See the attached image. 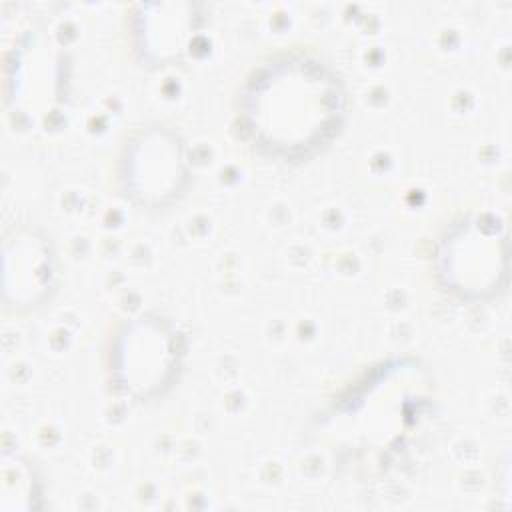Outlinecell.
Masks as SVG:
<instances>
[{"instance_id": "obj_4", "label": "cell", "mask_w": 512, "mask_h": 512, "mask_svg": "<svg viewBox=\"0 0 512 512\" xmlns=\"http://www.w3.org/2000/svg\"><path fill=\"white\" fill-rule=\"evenodd\" d=\"M124 196L144 208L160 210L178 202L190 184V156L184 138L172 126L152 122L128 134L118 164Z\"/></svg>"}, {"instance_id": "obj_7", "label": "cell", "mask_w": 512, "mask_h": 512, "mask_svg": "<svg viewBox=\"0 0 512 512\" xmlns=\"http://www.w3.org/2000/svg\"><path fill=\"white\" fill-rule=\"evenodd\" d=\"M2 474L14 478L16 482H2V508L4 510H28L36 508L38 498V478L34 474V468L30 462H26L22 456L14 454V460L10 462V454L4 452L2 456Z\"/></svg>"}, {"instance_id": "obj_1", "label": "cell", "mask_w": 512, "mask_h": 512, "mask_svg": "<svg viewBox=\"0 0 512 512\" xmlns=\"http://www.w3.org/2000/svg\"><path fill=\"white\" fill-rule=\"evenodd\" d=\"M236 114L242 136L260 156L300 164L338 138L348 116V92L326 60L290 50L248 72Z\"/></svg>"}, {"instance_id": "obj_5", "label": "cell", "mask_w": 512, "mask_h": 512, "mask_svg": "<svg viewBox=\"0 0 512 512\" xmlns=\"http://www.w3.org/2000/svg\"><path fill=\"white\" fill-rule=\"evenodd\" d=\"M56 252L44 230L14 226L4 234V306L28 312L50 298L56 286Z\"/></svg>"}, {"instance_id": "obj_2", "label": "cell", "mask_w": 512, "mask_h": 512, "mask_svg": "<svg viewBox=\"0 0 512 512\" xmlns=\"http://www.w3.org/2000/svg\"><path fill=\"white\" fill-rule=\"evenodd\" d=\"M508 232L494 214H470L438 238L434 274L438 284L466 302L494 298L506 286Z\"/></svg>"}, {"instance_id": "obj_6", "label": "cell", "mask_w": 512, "mask_h": 512, "mask_svg": "<svg viewBox=\"0 0 512 512\" xmlns=\"http://www.w3.org/2000/svg\"><path fill=\"white\" fill-rule=\"evenodd\" d=\"M196 22L192 4H142L130 26L134 52L148 66H168L186 54Z\"/></svg>"}, {"instance_id": "obj_3", "label": "cell", "mask_w": 512, "mask_h": 512, "mask_svg": "<svg viewBox=\"0 0 512 512\" xmlns=\"http://www.w3.org/2000/svg\"><path fill=\"white\" fill-rule=\"evenodd\" d=\"M182 358L184 342L178 328L158 314H140L114 332L108 348V378L122 396L148 402L172 388Z\"/></svg>"}]
</instances>
